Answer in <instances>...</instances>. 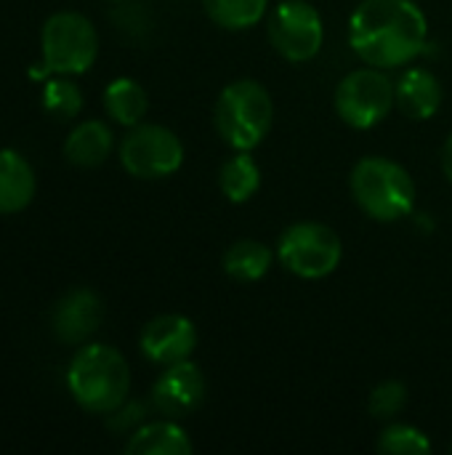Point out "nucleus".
Instances as JSON below:
<instances>
[{
	"label": "nucleus",
	"mask_w": 452,
	"mask_h": 455,
	"mask_svg": "<svg viewBox=\"0 0 452 455\" xmlns=\"http://www.w3.org/2000/svg\"><path fill=\"white\" fill-rule=\"evenodd\" d=\"M277 259L301 280H322L338 269L344 243L338 232L322 221H296L280 235Z\"/></svg>",
	"instance_id": "obj_6"
},
{
	"label": "nucleus",
	"mask_w": 452,
	"mask_h": 455,
	"mask_svg": "<svg viewBox=\"0 0 452 455\" xmlns=\"http://www.w3.org/2000/svg\"><path fill=\"white\" fill-rule=\"evenodd\" d=\"M112 147H115L112 128L101 120H85L69 131L64 141V157L77 168H96L112 155Z\"/></svg>",
	"instance_id": "obj_16"
},
{
	"label": "nucleus",
	"mask_w": 452,
	"mask_h": 455,
	"mask_svg": "<svg viewBox=\"0 0 452 455\" xmlns=\"http://www.w3.org/2000/svg\"><path fill=\"white\" fill-rule=\"evenodd\" d=\"M120 163L133 179H168L184 165V141L165 125L139 123L120 141Z\"/></svg>",
	"instance_id": "obj_8"
},
{
	"label": "nucleus",
	"mask_w": 452,
	"mask_h": 455,
	"mask_svg": "<svg viewBox=\"0 0 452 455\" xmlns=\"http://www.w3.org/2000/svg\"><path fill=\"white\" fill-rule=\"evenodd\" d=\"M349 189L357 203V208L381 224L402 221L416 208V181L410 171L381 155L362 157L349 176Z\"/></svg>",
	"instance_id": "obj_3"
},
{
	"label": "nucleus",
	"mask_w": 452,
	"mask_h": 455,
	"mask_svg": "<svg viewBox=\"0 0 452 455\" xmlns=\"http://www.w3.org/2000/svg\"><path fill=\"white\" fill-rule=\"evenodd\" d=\"M394 93H397V109L413 120H432L445 101L440 77L424 67H408L394 80Z\"/></svg>",
	"instance_id": "obj_13"
},
{
	"label": "nucleus",
	"mask_w": 452,
	"mask_h": 455,
	"mask_svg": "<svg viewBox=\"0 0 452 455\" xmlns=\"http://www.w3.org/2000/svg\"><path fill=\"white\" fill-rule=\"evenodd\" d=\"M202 8L216 27L242 32L266 16L269 0H202Z\"/></svg>",
	"instance_id": "obj_20"
},
{
	"label": "nucleus",
	"mask_w": 452,
	"mask_h": 455,
	"mask_svg": "<svg viewBox=\"0 0 452 455\" xmlns=\"http://www.w3.org/2000/svg\"><path fill=\"white\" fill-rule=\"evenodd\" d=\"M376 448L392 455H424L432 453V440L413 424H389L381 435Z\"/></svg>",
	"instance_id": "obj_21"
},
{
	"label": "nucleus",
	"mask_w": 452,
	"mask_h": 455,
	"mask_svg": "<svg viewBox=\"0 0 452 455\" xmlns=\"http://www.w3.org/2000/svg\"><path fill=\"white\" fill-rule=\"evenodd\" d=\"M442 171H445V179L452 184V133L442 147Z\"/></svg>",
	"instance_id": "obj_24"
},
{
	"label": "nucleus",
	"mask_w": 452,
	"mask_h": 455,
	"mask_svg": "<svg viewBox=\"0 0 452 455\" xmlns=\"http://www.w3.org/2000/svg\"><path fill=\"white\" fill-rule=\"evenodd\" d=\"M338 117L354 128V131H370L378 123H384L392 109L397 107L394 80L389 77V69L378 67H360L349 72L338 85L333 96Z\"/></svg>",
	"instance_id": "obj_7"
},
{
	"label": "nucleus",
	"mask_w": 452,
	"mask_h": 455,
	"mask_svg": "<svg viewBox=\"0 0 452 455\" xmlns=\"http://www.w3.org/2000/svg\"><path fill=\"white\" fill-rule=\"evenodd\" d=\"M272 264H274V251L250 237L232 243L221 259L226 277H232L234 283H258L269 275Z\"/></svg>",
	"instance_id": "obj_17"
},
{
	"label": "nucleus",
	"mask_w": 452,
	"mask_h": 455,
	"mask_svg": "<svg viewBox=\"0 0 452 455\" xmlns=\"http://www.w3.org/2000/svg\"><path fill=\"white\" fill-rule=\"evenodd\" d=\"M205 389H208L205 376L192 360L165 365L152 387V405L165 419L178 421L184 416H192L202 405Z\"/></svg>",
	"instance_id": "obj_11"
},
{
	"label": "nucleus",
	"mask_w": 452,
	"mask_h": 455,
	"mask_svg": "<svg viewBox=\"0 0 452 455\" xmlns=\"http://www.w3.org/2000/svg\"><path fill=\"white\" fill-rule=\"evenodd\" d=\"M139 347L149 363L160 368L176 365L189 360L197 349V328L184 315H157L141 328Z\"/></svg>",
	"instance_id": "obj_10"
},
{
	"label": "nucleus",
	"mask_w": 452,
	"mask_h": 455,
	"mask_svg": "<svg viewBox=\"0 0 452 455\" xmlns=\"http://www.w3.org/2000/svg\"><path fill=\"white\" fill-rule=\"evenodd\" d=\"M43 109L61 120H72L83 109V93L67 75L53 77L43 91Z\"/></svg>",
	"instance_id": "obj_22"
},
{
	"label": "nucleus",
	"mask_w": 452,
	"mask_h": 455,
	"mask_svg": "<svg viewBox=\"0 0 452 455\" xmlns=\"http://www.w3.org/2000/svg\"><path fill=\"white\" fill-rule=\"evenodd\" d=\"M218 136L237 152H253L274 125V101L264 83L242 77L229 83L213 107Z\"/></svg>",
	"instance_id": "obj_4"
},
{
	"label": "nucleus",
	"mask_w": 452,
	"mask_h": 455,
	"mask_svg": "<svg viewBox=\"0 0 452 455\" xmlns=\"http://www.w3.org/2000/svg\"><path fill=\"white\" fill-rule=\"evenodd\" d=\"M194 451L189 435L176 424V419H163L144 424L131 432L125 443L128 455H189Z\"/></svg>",
	"instance_id": "obj_15"
},
{
	"label": "nucleus",
	"mask_w": 452,
	"mask_h": 455,
	"mask_svg": "<svg viewBox=\"0 0 452 455\" xmlns=\"http://www.w3.org/2000/svg\"><path fill=\"white\" fill-rule=\"evenodd\" d=\"M218 187L224 192V197L234 205L248 203L258 187H261V168L256 163V157L250 152H237L224 160L221 171H218Z\"/></svg>",
	"instance_id": "obj_19"
},
{
	"label": "nucleus",
	"mask_w": 452,
	"mask_h": 455,
	"mask_svg": "<svg viewBox=\"0 0 452 455\" xmlns=\"http://www.w3.org/2000/svg\"><path fill=\"white\" fill-rule=\"evenodd\" d=\"M37 192L35 168L13 149H0V216L24 211Z\"/></svg>",
	"instance_id": "obj_14"
},
{
	"label": "nucleus",
	"mask_w": 452,
	"mask_h": 455,
	"mask_svg": "<svg viewBox=\"0 0 452 455\" xmlns=\"http://www.w3.org/2000/svg\"><path fill=\"white\" fill-rule=\"evenodd\" d=\"M104 320V304L91 288L67 291L51 309V331L67 347L85 344Z\"/></svg>",
	"instance_id": "obj_12"
},
{
	"label": "nucleus",
	"mask_w": 452,
	"mask_h": 455,
	"mask_svg": "<svg viewBox=\"0 0 452 455\" xmlns=\"http://www.w3.org/2000/svg\"><path fill=\"white\" fill-rule=\"evenodd\" d=\"M104 109L115 123L133 128L144 123L149 109V96L144 85L136 83L133 77H117L104 88Z\"/></svg>",
	"instance_id": "obj_18"
},
{
	"label": "nucleus",
	"mask_w": 452,
	"mask_h": 455,
	"mask_svg": "<svg viewBox=\"0 0 452 455\" xmlns=\"http://www.w3.org/2000/svg\"><path fill=\"white\" fill-rule=\"evenodd\" d=\"M269 43L272 48L293 64L312 61L325 43L322 13L309 0H282L269 13Z\"/></svg>",
	"instance_id": "obj_9"
},
{
	"label": "nucleus",
	"mask_w": 452,
	"mask_h": 455,
	"mask_svg": "<svg viewBox=\"0 0 452 455\" xmlns=\"http://www.w3.org/2000/svg\"><path fill=\"white\" fill-rule=\"evenodd\" d=\"M67 389L88 413H115L131 392V368L125 357L107 344H85L67 368Z\"/></svg>",
	"instance_id": "obj_2"
},
{
	"label": "nucleus",
	"mask_w": 452,
	"mask_h": 455,
	"mask_svg": "<svg viewBox=\"0 0 452 455\" xmlns=\"http://www.w3.org/2000/svg\"><path fill=\"white\" fill-rule=\"evenodd\" d=\"M43 67L32 77L43 75H83L96 64L99 32L93 21L77 11H59L45 19L40 32Z\"/></svg>",
	"instance_id": "obj_5"
},
{
	"label": "nucleus",
	"mask_w": 452,
	"mask_h": 455,
	"mask_svg": "<svg viewBox=\"0 0 452 455\" xmlns=\"http://www.w3.org/2000/svg\"><path fill=\"white\" fill-rule=\"evenodd\" d=\"M429 19L416 0H362L349 16V45L370 67L400 69L426 51Z\"/></svg>",
	"instance_id": "obj_1"
},
{
	"label": "nucleus",
	"mask_w": 452,
	"mask_h": 455,
	"mask_svg": "<svg viewBox=\"0 0 452 455\" xmlns=\"http://www.w3.org/2000/svg\"><path fill=\"white\" fill-rule=\"evenodd\" d=\"M408 405V387L402 381H381L368 400V411L373 419L389 421L394 416L402 413V408Z\"/></svg>",
	"instance_id": "obj_23"
},
{
	"label": "nucleus",
	"mask_w": 452,
	"mask_h": 455,
	"mask_svg": "<svg viewBox=\"0 0 452 455\" xmlns=\"http://www.w3.org/2000/svg\"><path fill=\"white\" fill-rule=\"evenodd\" d=\"M450 451H452V445H450Z\"/></svg>",
	"instance_id": "obj_25"
}]
</instances>
